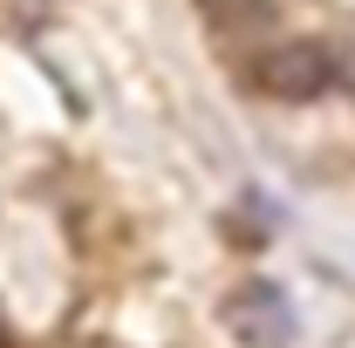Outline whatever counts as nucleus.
I'll use <instances>...</instances> for the list:
<instances>
[{"label": "nucleus", "instance_id": "obj_1", "mask_svg": "<svg viewBox=\"0 0 355 348\" xmlns=\"http://www.w3.org/2000/svg\"><path fill=\"white\" fill-rule=\"evenodd\" d=\"M253 82L266 96H280V103H314V96H328L342 82V55L321 42H273L253 62Z\"/></svg>", "mask_w": 355, "mask_h": 348}, {"label": "nucleus", "instance_id": "obj_2", "mask_svg": "<svg viewBox=\"0 0 355 348\" xmlns=\"http://www.w3.org/2000/svg\"><path fill=\"white\" fill-rule=\"evenodd\" d=\"M219 321L232 328L239 348H294V335H301V314L273 280H246L239 294H225Z\"/></svg>", "mask_w": 355, "mask_h": 348}, {"label": "nucleus", "instance_id": "obj_3", "mask_svg": "<svg viewBox=\"0 0 355 348\" xmlns=\"http://www.w3.org/2000/svg\"><path fill=\"white\" fill-rule=\"evenodd\" d=\"M198 21H205L219 42H253L266 21H273V7H266V0H198Z\"/></svg>", "mask_w": 355, "mask_h": 348}, {"label": "nucleus", "instance_id": "obj_4", "mask_svg": "<svg viewBox=\"0 0 355 348\" xmlns=\"http://www.w3.org/2000/svg\"><path fill=\"white\" fill-rule=\"evenodd\" d=\"M0 348H7V328H0Z\"/></svg>", "mask_w": 355, "mask_h": 348}]
</instances>
